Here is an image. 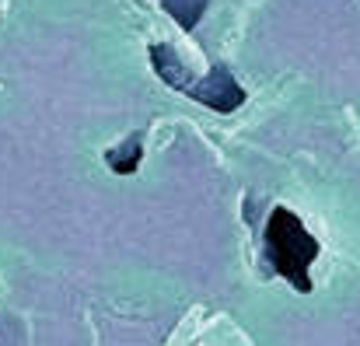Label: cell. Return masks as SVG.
<instances>
[{"label":"cell","mask_w":360,"mask_h":346,"mask_svg":"<svg viewBox=\"0 0 360 346\" xmlns=\"http://www.w3.org/2000/svg\"><path fill=\"white\" fill-rule=\"evenodd\" d=\"M266 255L280 269V276H287L297 287H308L304 276H308V266L319 255V245L290 210L276 207L273 217L266 221Z\"/></svg>","instance_id":"6da1fadb"},{"label":"cell","mask_w":360,"mask_h":346,"mask_svg":"<svg viewBox=\"0 0 360 346\" xmlns=\"http://www.w3.org/2000/svg\"><path fill=\"white\" fill-rule=\"evenodd\" d=\"M196 98L200 102H207L210 109H217V113H231V109H238L241 105V88L224 74V70H217L214 74V81L207 77V84L203 88H196Z\"/></svg>","instance_id":"7a4b0ae2"},{"label":"cell","mask_w":360,"mask_h":346,"mask_svg":"<svg viewBox=\"0 0 360 346\" xmlns=\"http://www.w3.org/2000/svg\"><path fill=\"white\" fill-rule=\"evenodd\" d=\"M136 161H140V136H133L129 150H126V143L116 147V150H109V165H112L116 172H133V168H136Z\"/></svg>","instance_id":"3957f363"}]
</instances>
